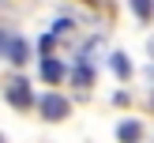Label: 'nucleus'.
Listing matches in <instances>:
<instances>
[{"label":"nucleus","instance_id":"obj_1","mask_svg":"<svg viewBox=\"0 0 154 143\" xmlns=\"http://www.w3.org/2000/svg\"><path fill=\"white\" fill-rule=\"evenodd\" d=\"M38 109H42L45 120H64L72 105H68V98H60V94H45V98H38Z\"/></svg>","mask_w":154,"mask_h":143},{"label":"nucleus","instance_id":"obj_2","mask_svg":"<svg viewBox=\"0 0 154 143\" xmlns=\"http://www.w3.org/2000/svg\"><path fill=\"white\" fill-rule=\"evenodd\" d=\"M8 102H11L15 109H26V105L34 102V98H30V83L23 79V75H15V79L8 83Z\"/></svg>","mask_w":154,"mask_h":143},{"label":"nucleus","instance_id":"obj_3","mask_svg":"<svg viewBox=\"0 0 154 143\" xmlns=\"http://www.w3.org/2000/svg\"><path fill=\"white\" fill-rule=\"evenodd\" d=\"M64 72H68V68L60 64L57 57H42V79H45V83H60Z\"/></svg>","mask_w":154,"mask_h":143},{"label":"nucleus","instance_id":"obj_4","mask_svg":"<svg viewBox=\"0 0 154 143\" xmlns=\"http://www.w3.org/2000/svg\"><path fill=\"white\" fill-rule=\"evenodd\" d=\"M8 60H11V64H23V60H26V42H23L19 34H11V42H8V53H4Z\"/></svg>","mask_w":154,"mask_h":143},{"label":"nucleus","instance_id":"obj_5","mask_svg":"<svg viewBox=\"0 0 154 143\" xmlns=\"http://www.w3.org/2000/svg\"><path fill=\"white\" fill-rule=\"evenodd\" d=\"M139 132H143L139 120H120V128H117V135H120L124 143H139Z\"/></svg>","mask_w":154,"mask_h":143},{"label":"nucleus","instance_id":"obj_6","mask_svg":"<svg viewBox=\"0 0 154 143\" xmlns=\"http://www.w3.org/2000/svg\"><path fill=\"white\" fill-rule=\"evenodd\" d=\"M113 72H117L120 79H128V75H132V64H128L124 53H113Z\"/></svg>","mask_w":154,"mask_h":143},{"label":"nucleus","instance_id":"obj_7","mask_svg":"<svg viewBox=\"0 0 154 143\" xmlns=\"http://www.w3.org/2000/svg\"><path fill=\"white\" fill-rule=\"evenodd\" d=\"M132 11L139 15V19H150L154 15V0H132Z\"/></svg>","mask_w":154,"mask_h":143},{"label":"nucleus","instance_id":"obj_8","mask_svg":"<svg viewBox=\"0 0 154 143\" xmlns=\"http://www.w3.org/2000/svg\"><path fill=\"white\" fill-rule=\"evenodd\" d=\"M90 79H94V72H90V64H79V68H75V83H79V87H87Z\"/></svg>","mask_w":154,"mask_h":143},{"label":"nucleus","instance_id":"obj_9","mask_svg":"<svg viewBox=\"0 0 154 143\" xmlns=\"http://www.w3.org/2000/svg\"><path fill=\"white\" fill-rule=\"evenodd\" d=\"M53 45H57V38H53V34H42V42H38L42 57H49V53H53Z\"/></svg>","mask_w":154,"mask_h":143},{"label":"nucleus","instance_id":"obj_10","mask_svg":"<svg viewBox=\"0 0 154 143\" xmlns=\"http://www.w3.org/2000/svg\"><path fill=\"white\" fill-rule=\"evenodd\" d=\"M8 42H11V34H8V30H0V57L8 53Z\"/></svg>","mask_w":154,"mask_h":143},{"label":"nucleus","instance_id":"obj_11","mask_svg":"<svg viewBox=\"0 0 154 143\" xmlns=\"http://www.w3.org/2000/svg\"><path fill=\"white\" fill-rule=\"evenodd\" d=\"M87 4H98V0H87Z\"/></svg>","mask_w":154,"mask_h":143},{"label":"nucleus","instance_id":"obj_12","mask_svg":"<svg viewBox=\"0 0 154 143\" xmlns=\"http://www.w3.org/2000/svg\"><path fill=\"white\" fill-rule=\"evenodd\" d=\"M150 53H154V45H150Z\"/></svg>","mask_w":154,"mask_h":143}]
</instances>
